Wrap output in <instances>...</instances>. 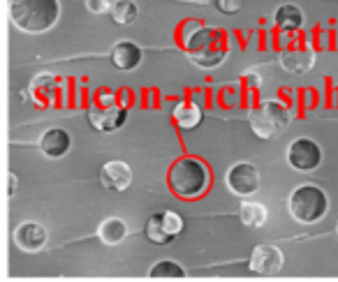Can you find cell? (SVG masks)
<instances>
[{"label":"cell","instance_id":"6da1fadb","mask_svg":"<svg viewBox=\"0 0 338 282\" xmlns=\"http://www.w3.org/2000/svg\"><path fill=\"white\" fill-rule=\"evenodd\" d=\"M61 16L58 0H12L9 2V19L19 31L37 35L54 28Z\"/></svg>","mask_w":338,"mask_h":282},{"label":"cell","instance_id":"7a4b0ae2","mask_svg":"<svg viewBox=\"0 0 338 282\" xmlns=\"http://www.w3.org/2000/svg\"><path fill=\"white\" fill-rule=\"evenodd\" d=\"M185 51H188V58L197 67L211 69V67L223 65V61L230 54V44H227V37H225L223 31L202 26V28H197L195 32L188 35Z\"/></svg>","mask_w":338,"mask_h":282},{"label":"cell","instance_id":"3957f363","mask_svg":"<svg viewBox=\"0 0 338 282\" xmlns=\"http://www.w3.org/2000/svg\"><path fill=\"white\" fill-rule=\"evenodd\" d=\"M169 188L181 199H197L211 185V171L197 157H178L169 167Z\"/></svg>","mask_w":338,"mask_h":282},{"label":"cell","instance_id":"277c9868","mask_svg":"<svg viewBox=\"0 0 338 282\" xmlns=\"http://www.w3.org/2000/svg\"><path fill=\"white\" fill-rule=\"evenodd\" d=\"M287 208L297 222L315 224L329 211V199H327L322 188H317V185H299L287 199Z\"/></svg>","mask_w":338,"mask_h":282},{"label":"cell","instance_id":"5b68a950","mask_svg":"<svg viewBox=\"0 0 338 282\" xmlns=\"http://www.w3.org/2000/svg\"><path fill=\"white\" fill-rule=\"evenodd\" d=\"M290 109L278 99H264L250 111V127L260 139H276L290 127Z\"/></svg>","mask_w":338,"mask_h":282},{"label":"cell","instance_id":"8992f818","mask_svg":"<svg viewBox=\"0 0 338 282\" xmlns=\"http://www.w3.org/2000/svg\"><path fill=\"white\" fill-rule=\"evenodd\" d=\"M183 229V220L181 215L174 213V211H162V213H155L148 218L146 227H144V234L151 243L155 245H167L174 241V236L181 234Z\"/></svg>","mask_w":338,"mask_h":282},{"label":"cell","instance_id":"52a82bcc","mask_svg":"<svg viewBox=\"0 0 338 282\" xmlns=\"http://www.w3.org/2000/svg\"><path fill=\"white\" fill-rule=\"evenodd\" d=\"M128 118V109L116 104L114 99H102L88 109V123L98 132H114Z\"/></svg>","mask_w":338,"mask_h":282},{"label":"cell","instance_id":"ba28073f","mask_svg":"<svg viewBox=\"0 0 338 282\" xmlns=\"http://www.w3.org/2000/svg\"><path fill=\"white\" fill-rule=\"evenodd\" d=\"M287 162L297 171H313L322 162V148L313 139H294L292 144L287 146Z\"/></svg>","mask_w":338,"mask_h":282},{"label":"cell","instance_id":"9c48e42d","mask_svg":"<svg viewBox=\"0 0 338 282\" xmlns=\"http://www.w3.org/2000/svg\"><path fill=\"white\" fill-rule=\"evenodd\" d=\"M227 188L237 197H253L260 190V171L250 162H237L227 171Z\"/></svg>","mask_w":338,"mask_h":282},{"label":"cell","instance_id":"30bf717a","mask_svg":"<svg viewBox=\"0 0 338 282\" xmlns=\"http://www.w3.org/2000/svg\"><path fill=\"white\" fill-rule=\"evenodd\" d=\"M248 266L257 275H276L283 268V252L276 245H257L250 254Z\"/></svg>","mask_w":338,"mask_h":282},{"label":"cell","instance_id":"8fae6325","mask_svg":"<svg viewBox=\"0 0 338 282\" xmlns=\"http://www.w3.org/2000/svg\"><path fill=\"white\" fill-rule=\"evenodd\" d=\"M14 243L23 252H37L46 245V229L39 222H21L14 229Z\"/></svg>","mask_w":338,"mask_h":282},{"label":"cell","instance_id":"7c38bea8","mask_svg":"<svg viewBox=\"0 0 338 282\" xmlns=\"http://www.w3.org/2000/svg\"><path fill=\"white\" fill-rule=\"evenodd\" d=\"M100 183L107 188V190H116V192H123L130 188L132 183V171L130 167L121 160H111L107 162L104 167L100 169Z\"/></svg>","mask_w":338,"mask_h":282},{"label":"cell","instance_id":"4fadbf2b","mask_svg":"<svg viewBox=\"0 0 338 282\" xmlns=\"http://www.w3.org/2000/svg\"><path fill=\"white\" fill-rule=\"evenodd\" d=\"M280 65L290 74H306L315 65V51L310 46H292L280 54Z\"/></svg>","mask_w":338,"mask_h":282},{"label":"cell","instance_id":"5bb4252c","mask_svg":"<svg viewBox=\"0 0 338 282\" xmlns=\"http://www.w3.org/2000/svg\"><path fill=\"white\" fill-rule=\"evenodd\" d=\"M69 146H72V137H69L68 130H63V127H51V130H46L39 139V151L44 153L46 157H51V160H58L63 157L65 153L69 151Z\"/></svg>","mask_w":338,"mask_h":282},{"label":"cell","instance_id":"9a60e30c","mask_svg":"<svg viewBox=\"0 0 338 282\" xmlns=\"http://www.w3.org/2000/svg\"><path fill=\"white\" fill-rule=\"evenodd\" d=\"M144 54L135 42L130 39H123V42H116L114 49H111V63H114L118 69L123 72H130V69H137L139 63H141Z\"/></svg>","mask_w":338,"mask_h":282},{"label":"cell","instance_id":"2e32d148","mask_svg":"<svg viewBox=\"0 0 338 282\" xmlns=\"http://www.w3.org/2000/svg\"><path fill=\"white\" fill-rule=\"evenodd\" d=\"M273 21L280 31L290 32V31H299L304 26V12L297 5H280L273 14Z\"/></svg>","mask_w":338,"mask_h":282},{"label":"cell","instance_id":"e0dca14e","mask_svg":"<svg viewBox=\"0 0 338 282\" xmlns=\"http://www.w3.org/2000/svg\"><path fill=\"white\" fill-rule=\"evenodd\" d=\"M98 236L104 245H118L128 236V227H125V222L121 218H107L98 227Z\"/></svg>","mask_w":338,"mask_h":282},{"label":"cell","instance_id":"ac0fdd59","mask_svg":"<svg viewBox=\"0 0 338 282\" xmlns=\"http://www.w3.org/2000/svg\"><path fill=\"white\" fill-rule=\"evenodd\" d=\"M31 93L39 104H51L56 99V76L37 74L31 84Z\"/></svg>","mask_w":338,"mask_h":282},{"label":"cell","instance_id":"d6986e66","mask_svg":"<svg viewBox=\"0 0 338 282\" xmlns=\"http://www.w3.org/2000/svg\"><path fill=\"white\" fill-rule=\"evenodd\" d=\"M202 121V109L195 102H181L174 109V123H176L181 130H192L197 127Z\"/></svg>","mask_w":338,"mask_h":282},{"label":"cell","instance_id":"ffe728a7","mask_svg":"<svg viewBox=\"0 0 338 282\" xmlns=\"http://www.w3.org/2000/svg\"><path fill=\"white\" fill-rule=\"evenodd\" d=\"M238 218L241 222L250 229H257L267 222V208L257 204V201H243L241 204V211H238Z\"/></svg>","mask_w":338,"mask_h":282},{"label":"cell","instance_id":"44dd1931","mask_svg":"<svg viewBox=\"0 0 338 282\" xmlns=\"http://www.w3.org/2000/svg\"><path fill=\"white\" fill-rule=\"evenodd\" d=\"M137 14H139V7L135 0H118V2H114V7H111V19H114L116 23H121V26L132 23L137 19Z\"/></svg>","mask_w":338,"mask_h":282},{"label":"cell","instance_id":"7402d4cb","mask_svg":"<svg viewBox=\"0 0 338 282\" xmlns=\"http://www.w3.org/2000/svg\"><path fill=\"white\" fill-rule=\"evenodd\" d=\"M148 275H151V278H183L185 271L178 266L176 261L165 259V261H158V264L148 271Z\"/></svg>","mask_w":338,"mask_h":282},{"label":"cell","instance_id":"603a6c76","mask_svg":"<svg viewBox=\"0 0 338 282\" xmlns=\"http://www.w3.org/2000/svg\"><path fill=\"white\" fill-rule=\"evenodd\" d=\"M241 5H243V0H218V9L225 12V14H234V12H238Z\"/></svg>","mask_w":338,"mask_h":282},{"label":"cell","instance_id":"cb8c5ba5","mask_svg":"<svg viewBox=\"0 0 338 282\" xmlns=\"http://www.w3.org/2000/svg\"><path fill=\"white\" fill-rule=\"evenodd\" d=\"M86 9L91 14H104L109 9V2L107 0H86Z\"/></svg>","mask_w":338,"mask_h":282},{"label":"cell","instance_id":"d4e9b609","mask_svg":"<svg viewBox=\"0 0 338 282\" xmlns=\"http://www.w3.org/2000/svg\"><path fill=\"white\" fill-rule=\"evenodd\" d=\"M7 181H9V190H7V194H9V197H12V194H14V185H16V178H14V174H9V178H7Z\"/></svg>","mask_w":338,"mask_h":282},{"label":"cell","instance_id":"484cf974","mask_svg":"<svg viewBox=\"0 0 338 282\" xmlns=\"http://www.w3.org/2000/svg\"><path fill=\"white\" fill-rule=\"evenodd\" d=\"M336 236H338V220H336Z\"/></svg>","mask_w":338,"mask_h":282}]
</instances>
